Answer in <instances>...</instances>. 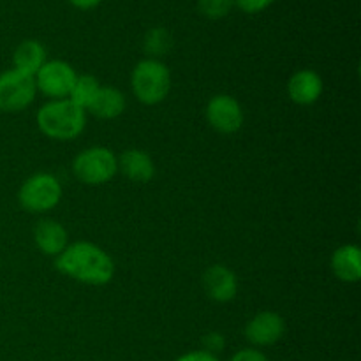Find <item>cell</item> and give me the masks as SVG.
<instances>
[{"instance_id":"1","label":"cell","mask_w":361,"mask_h":361,"mask_svg":"<svg viewBox=\"0 0 361 361\" xmlns=\"http://www.w3.org/2000/svg\"><path fill=\"white\" fill-rule=\"evenodd\" d=\"M56 270L87 286H106L115 277L111 256L92 242H74L55 259Z\"/></svg>"},{"instance_id":"2","label":"cell","mask_w":361,"mask_h":361,"mask_svg":"<svg viewBox=\"0 0 361 361\" xmlns=\"http://www.w3.org/2000/svg\"><path fill=\"white\" fill-rule=\"evenodd\" d=\"M37 127L44 136L56 141H71L87 126V111L69 99H55L37 111Z\"/></svg>"},{"instance_id":"3","label":"cell","mask_w":361,"mask_h":361,"mask_svg":"<svg viewBox=\"0 0 361 361\" xmlns=\"http://www.w3.org/2000/svg\"><path fill=\"white\" fill-rule=\"evenodd\" d=\"M130 85L137 101L154 106L168 97L171 90V74L161 60L145 59L133 69Z\"/></svg>"},{"instance_id":"4","label":"cell","mask_w":361,"mask_h":361,"mask_svg":"<svg viewBox=\"0 0 361 361\" xmlns=\"http://www.w3.org/2000/svg\"><path fill=\"white\" fill-rule=\"evenodd\" d=\"M118 171V157L109 148L90 147L73 161V173L85 185H102Z\"/></svg>"},{"instance_id":"5","label":"cell","mask_w":361,"mask_h":361,"mask_svg":"<svg viewBox=\"0 0 361 361\" xmlns=\"http://www.w3.org/2000/svg\"><path fill=\"white\" fill-rule=\"evenodd\" d=\"M62 200V183L49 173H37L23 182L18 192L21 208L30 214H46Z\"/></svg>"},{"instance_id":"6","label":"cell","mask_w":361,"mask_h":361,"mask_svg":"<svg viewBox=\"0 0 361 361\" xmlns=\"http://www.w3.org/2000/svg\"><path fill=\"white\" fill-rule=\"evenodd\" d=\"M37 87L32 76L16 69L4 71L0 74V111L18 113L34 102Z\"/></svg>"},{"instance_id":"7","label":"cell","mask_w":361,"mask_h":361,"mask_svg":"<svg viewBox=\"0 0 361 361\" xmlns=\"http://www.w3.org/2000/svg\"><path fill=\"white\" fill-rule=\"evenodd\" d=\"M76 78L78 74L71 63L63 62V60H46L44 66L34 76V80L37 90L51 97V101H55V99L69 97Z\"/></svg>"},{"instance_id":"8","label":"cell","mask_w":361,"mask_h":361,"mask_svg":"<svg viewBox=\"0 0 361 361\" xmlns=\"http://www.w3.org/2000/svg\"><path fill=\"white\" fill-rule=\"evenodd\" d=\"M207 120L217 133L233 134L243 126V109L235 97L228 94H219L208 101Z\"/></svg>"},{"instance_id":"9","label":"cell","mask_w":361,"mask_h":361,"mask_svg":"<svg viewBox=\"0 0 361 361\" xmlns=\"http://www.w3.org/2000/svg\"><path fill=\"white\" fill-rule=\"evenodd\" d=\"M286 334L284 317L271 310L256 314L245 326V338L254 348H270Z\"/></svg>"},{"instance_id":"10","label":"cell","mask_w":361,"mask_h":361,"mask_svg":"<svg viewBox=\"0 0 361 361\" xmlns=\"http://www.w3.org/2000/svg\"><path fill=\"white\" fill-rule=\"evenodd\" d=\"M203 286L207 295L219 303L231 302L238 293V281H236L235 271H231L224 264H214L208 268L203 275Z\"/></svg>"},{"instance_id":"11","label":"cell","mask_w":361,"mask_h":361,"mask_svg":"<svg viewBox=\"0 0 361 361\" xmlns=\"http://www.w3.org/2000/svg\"><path fill=\"white\" fill-rule=\"evenodd\" d=\"M288 95L295 104H314L323 95V80L312 69L296 71L288 81Z\"/></svg>"},{"instance_id":"12","label":"cell","mask_w":361,"mask_h":361,"mask_svg":"<svg viewBox=\"0 0 361 361\" xmlns=\"http://www.w3.org/2000/svg\"><path fill=\"white\" fill-rule=\"evenodd\" d=\"M34 242L44 256L56 257L69 245V235L60 222L42 219L34 228Z\"/></svg>"},{"instance_id":"13","label":"cell","mask_w":361,"mask_h":361,"mask_svg":"<svg viewBox=\"0 0 361 361\" xmlns=\"http://www.w3.org/2000/svg\"><path fill=\"white\" fill-rule=\"evenodd\" d=\"M118 169L130 180V182L147 183L154 178L155 164L150 155L145 150L130 148L118 159Z\"/></svg>"},{"instance_id":"14","label":"cell","mask_w":361,"mask_h":361,"mask_svg":"<svg viewBox=\"0 0 361 361\" xmlns=\"http://www.w3.org/2000/svg\"><path fill=\"white\" fill-rule=\"evenodd\" d=\"M331 270L342 282L355 284L361 277V256L358 245H342L331 256Z\"/></svg>"},{"instance_id":"15","label":"cell","mask_w":361,"mask_h":361,"mask_svg":"<svg viewBox=\"0 0 361 361\" xmlns=\"http://www.w3.org/2000/svg\"><path fill=\"white\" fill-rule=\"evenodd\" d=\"M13 62L14 69L27 74V76L34 78L35 74H37V71L41 69L46 62L44 46L39 41H34V39L23 41L21 44H18L16 49H14Z\"/></svg>"},{"instance_id":"16","label":"cell","mask_w":361,"mask_h":361,"mask_svg":"<svg viewBox=\"0 0 361 361\" xmlns=\"http://www.w3.org/2000/svg\"><path fill=\"white\" fill-rule=\"evenodd\" d=\"M126 95L115 87H101L97 95H95L94 102L90 106V111L95 116L104 120L118 118L123 111H126Z\"/></svg>"},{"instance_id":"17","label":"cell","mask_w":361,"mask_h":361,"mask_svg":"<svg viewBox=\"0 0 361 361\" xmlns=\"http://www.w3.org/2000/svg\"><path fill=\"white\" fill-rule=\"evenodd\" d=\"M99 88H101V85H99L97 78L90 76V74H81V76H78L76 81H74L73 88H71V94L67 99L87 111V109H90Z\"/></svg>"},{"instance_id":"18","label":"cell","mask_w":361,"mask_h":361,"mask_svg":"<svg viewBox=\"0 0 361 361\" xmlns=\"http://www.w3.org/2000/svg\"><path fill=\"white\" fill-rule=\"evenodd\" d=\"M173 44V39L166 28H152L148 30L147 37H145V51L150 53L154 56H161L169 51Z\"/></svg>"},{"instance_id":"19","label":"cell","mask_w":361,"mask_h":361,"mask_svg":"<svg viewBox=\"0 0 361 361\" xmlns=\"http://www.w3.org/2000/svg\"><path fill=\"white\" fill-rule=\"evenodd\" d=\"M233 6H235L233 0H200L197 2L200 13L210 20H221V18L228 16Z\"/></svg>"},{"instance_id":"20","label":"cell","mask_w":361,"mask_h":361,"mask_svg":"<svg viewBox=\"0 0 361 361\" xmlns=\"http://www.w3.org/2000/svg\"><path fill=\"white\" fill-rule=\"evenodd\" d=\"M243 13H249V14H256L264 11L267 7H270L275 0H233Z\"/></svg>"},{"instance_id":"21","label":"cell","mask_w":361,"mask_h":361,"mask_svg":"<svg viewBox=\"0 0 361 361\" xmlns=\"http://www.w3.org/2000/svg\"><path fill=\"white\" fill-rule=\"evenodd\" d=\"M229 361H270L268 356L264 355L263 351L256 348H247V349H240L238 353L229 358Z\"/></svg>"},{"instance_id":"22","label":"cell","mask_w":361,"mask_h":361,"mask_svg":"<svg viewBox=\"0 0 361 361\" xmlns=\"http://www.w3.org/2000/svg\"><path fill=\"white\" fill-rule=\"evenodd\" d=\"M203 344H204V349H203V351L212 353V355L217 356V353H219V351H222V349H224L226 341H224V337H222L221 334H215V331H214V334L204 335Z\"/></svg>"},{"instance_id":"23","label":"cell","mask_w":361,"mask_h":361,"mask_svg":"<svg viewBox=\"0 0 361 361\" xmlns=\"http://www.w3.org/2000/svg\"><path fill=\"white\" fill-rule=\"evenodd\" d=\"M175 361H221L217 358L215 355H212V353H207V351H190V353H185V355H182L180 358H176Z\"/></svg>"},{"instance_id":"24","label":"cell","mask_w":361,"mask_h":361,"mask_svg":"<svg viewBox=\"0 0 361 361\" xmlns=\"http://www.w3.org/2000/svg\"><path fill=\"white\" fill-rule=\"evenodd\" d=\"M69 2L73 4L74 7H78V9L88 11V9H94V7H97L102 0H69Z\"/></svg>"}]
</instances>
